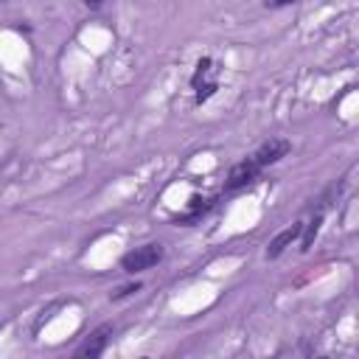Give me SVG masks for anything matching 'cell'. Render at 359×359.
<instances>
[{
	"instance_id": "obj_3",
	"label": "cell",
	"mask_w": 359,
	"mask_h": 359,
	"mask_svg": "<svg viewBox=\"0 0 359 359\" xmlns=\"http://www.w3.org/2000/svg\"><path fill=\"white\" fill-rule=\"evenodd\" d=\"M286 151H289V143H286V140H269V143H264V146H261L255 154H250V160H252V163H255V165L264 171L266 165L278 163V160H280Z\"/></svg>"
},
{
	"instance_id": "obj_9",
	"label": "cell",
	"mask_w": 359,
	"mask_h": 359,
	"mask_svg": "<svg viewBox=\"0 0 359 359\" xmlns=\"http://www.w3.org/2000/svg\"><path fill=\"white\" fill-rule=\"evenodd\" d=\"M289 3H294V0H272V6H289Z\"/></svg>"
},
{
	"instance_id": "obj_2",
	"label": "cell",
	"mask_w": 359,
	"mask_h": 359,
	"mask_svg": "<svg viewBox=\"0 0 359 359\" xmlns=\"http://www.w3.org/2000/svg\"><path fill=\"white\" fill-rule=\"evenodd\" d=\"M261 174V168L247 157V160H241V163H236L233 168H230V174H227V182H224V188L227 191H236V188H241V185H247V182H252L255 177Z\"/></svg>"
},
{
	"instance_id": "obj_1",
	"label": "cell",
	"mask_w": 359,
	"mask_h": 359,
	"mask_svg": "<svg viewBox=\"0 0 359 359\" xmlns=\"http://www.w3.org/2000/svg\"><path fill=\"white\" fill-rule=\"evenodd\" d=\"M157 261H163V247L160 244H143V247H135L132 252H126L121 258V266H123V272L135 275V272L151 269Z\"/></svg>"
},
{
	"instance_id": "obj_4",
	"label": "cell",
	"mask_w": 359,
	"mask_h": 359,
	"mask_svg": "<svg viewBox=\"0 0 359 359\" xmlns=\"http://www.w3.org/2000/svg\"><path fill=\"white\" fill-rule=\"evenodd\" d=\"M109 334H112V325H101V328H95L87 339H84V345L76 351V356H98V353H104V348H107V342H109Z\"/></svg>"
},
{
	"instance_id": "obj_5",
	"label": "cell",
	"mask_w": 359,
	"mask_h": 359,
	"mask_svg": "<svg viewBox=\"0 0 359 359\" xmlns=\"http://www.w3.org/2000/svg\"><path fill=\"white\" fill-rule=\"evenodd\" d=\"M300 233H303V224H300V222H297V224H292V227H286V230H280V233L269 241V247H266V258H278V255H280V252H283V250H286V247H289Z\"/></svg>"
},
{
	"instance_id": "obj_8",
	"label": "cell",
	"mask_w": 359,
	"mask_h": 359,
	"mask_svg": "<svg viewBox=\"0 0 359 359\" xmlns=\"http://www.w3.org/2000/svg\"><path fill=\"white\" fill-rule=\"evenodd\" d=\"M213 90H216V84H208V87H205V93H199V98H196V101H205L208 95H213Z\"/></svg>"
},
{
	"instance_id": "obj_6",
	"label": "cell",
	"mask_w": 359,
	"mask_h": 359,
	"mask_svg": "<svg viewBox=\"0 0 359 359\" xmlns=\"http://www.w3.org/2000/svg\"><path fill=\"white\" fill-rule=\"evenodd\" d=\"M320 224H323V213H320V216H314V222H309L306 236H303V250H309V247H311V241H314V236H317Z\"/></svg>"
},
{
	"instance_id": "obj_7",
	"label": "cell",
	"mask_w": 359,
	"mask_h": 359,
	"mask_svg": "<svg viewBox=\"0 0 359 359\" xmlns=\"http://www.w3.org/2000/svg\"><path fill=\"white\" fill-rule=\"evenodd\" d=\"M140 289V283H132V286H123L121 292H115V297H126V294H132V292H137Z\"/></svg>"
},
{
	"instance_id": "obj_10",
	"label": "cell",
	"mask_w": 359,
	"mask_h": 359,
	"mask_svg": "<svg viewBox=\"0 0 359 359\" xmlns=\"http://www.w3.org/2000/svg\"><path fill=\"white\" fill-rule=\"evenodd\" d=\"M84 3H87V6H101L104 0H84Z\"/></svg>"
}]
</instances>
